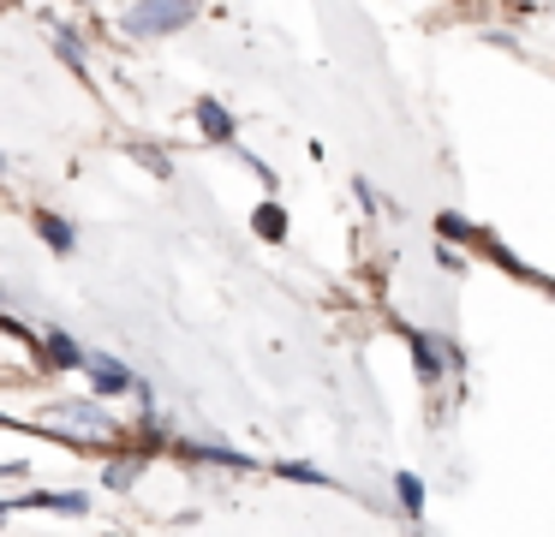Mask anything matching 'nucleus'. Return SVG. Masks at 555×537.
Returning <instances> with one entry per match:
<instances>
[{
    "label": "nucleus",
    "instance_id": "3",
    "mask_svg": "<svg viewBox=\"0 0 555 537\" xmlns=\"http://www.w3.org/2000/svg\"><path fill=\"white\" fill-rule=\"evenodd\" d=\"M13 508H49V513H85L90 496L85 489H25Z\"/></svg>",
    "mask_w": 555,
    "mask_h": 537
},
{
    "label": "nucleus",
    "instance_id": "8",
    "mask_svg": "<svg viewBox=\"0 0 555 537\" xmlns=\"http://www.w3.org/2000/svg\"><path fill=\"white\" fill-rule=\"evenodd\" d=\"M37 233H42V245H49L54 257H73V251H78V233H73V221H61V215H49V209L37 215Z\"/></svg>",
    "mask_w": 555,
    "mask_h": 537
},
{
    "label": "nucleus",
    "instance_id": "14",
    "mask_svg": "<svg viewBox=\"0 0 555 537\" xmlns=\"http://www.w3.org/2000/svg\"><path fill=\"white\" fill-rule=\"evenodd\" d=\"M281 477H293V484H328L323 472H311V465H281Z\"/></svg>",
    "mask_w": 555,
    "mask_h": 537
},
{
    "label": "nucleus",
    "instance_id": "13",
    "mask_svg": "<svg viewBox=\"0 0 555 537\" xmlns=\"http://www.w3.org/2000/svg\"><path fill=\"white\" fill-rule=\"evenodd\" d=\"M54 54H61V60H66V66H73V72H78V78H85V48H78V42H73V36H54Z\"/></svg>",
    "mask_w": 555,
    "mask_h": 537
},
{
    "label": "nucleus",
    "instance_id": "9",
    "mask_svg": "<svg viewBox=\"0 0 555 537\" xmlns=\"http://www.w3.org/2000/svg\"><path fill=\"white\" fill-rule=\"evenodd\" d=\"M251 221H257V233H263V239H275V245L287 239V209H281V203H257V215H251Z\"/></svg>",
    "mask_w": 555,
    "mask_h": 537
},
{
    "label": "nucleus",
    "instance_id": "7",
    "mask_svg": "<svg viewBox=\"0 0 555 537\" xmlns=\"http://www.w3.org/2000/svg\"><path fill=\"white\" fill-rule=\"evenodd\" d=\"M197 126H204V138H216V143H233V138H240L233 114L216 102V95H204V102H197Z\"/></svg>",
    "mask_w": 555,
    "mask_h": 537
},
{
    "label": "nucleus",
    "instance_id": "12",
    "mask_svg": "<svg viewBox=\"0 0 555 537\" xmlns=\"http://www.w3.org/2000/svg\"><path fill=\"white\" fill-rule=\"evenodd\" d=\"M395 489H400V501H406V513H418V508H424V484H418L412 472H400V477H395Z\"/></svg>",
    "mask_w": 555,
    "mask_h": 537
},
{
    "label": "nucleus",
    "instance_id": "1",
    "mask_svg": "<svg viewBox=\"0 0 555 537\" xmlns=\"http://www.w3.org/2000/svg\"><path fill=\"white\" fill-rule=\"evenodd\" d=\"M197 18V0H138L126 7V30L132 36H173Z\"/></svg>",
    "mask_w": 555,
    "mask_h": 537
},
{
    "label": "nucleus",
    "instance_id": "11",
    "mask_svg": "<svg viewBox=\"0 0 555 537\" xmlns=\"http://www.w3.org/2000/svg\"><path fill=\"white\" fill-rule=\"evenodd\" d=\"M138 472H144V460H114L108 465V489H132Z\"/></svg>",
    "mask_w": 555,
    "mask_h": 537
},
{
    "label": "nucleus",
    "instance_id": "5",
    "mask_svg": "<svg viewBox=\"0 0 555 537\" xmlns=\"http://www.w3.org/2000/svg\"><path fill=\"white\" fill-rule=\"evenodd\" d=\"M90 382H96V394H126V388H144V382H138L132 370L120 365V358H90Z\"/></svg>",
    "mask_w": 555,
    "mask_h": 537
},
{
    "label": "nucleus",
    "instance_id": "15",
    "mask_svg": "<svg viewBox=\"0 0 555 537\" xmlns=\"http://www.w3.org/2000/svg\"><path fill=\"white\" fill-rule=\"evenodd\" d=\"M7 513H13V501H0V520H7Z\"/></svg>",
    "mask_w": 555,
    "mask_h": 537
},
{
    "label": "nucleus",
    "instance_id": "4",
    "mask_svg": "<svg viewBox=\"0 0 555 537\" xmlns=\"http://www.w3.org/2000/svg\"><path fill=\"white\" fill-rule=\"evenodd\" d=\"M42 353H49V370H90L85 346H78L73 334H61V329H49V334H42Z\"/></svg>",
    "mask_w": 555,
    "mask_h": 537
},
{
    "label": "nucleus",
    "instance_id": "2",
    "mask_svg": "<svg viewBox=\"0 0 555 537\" xmlns=\"http://www.w3.org/2000/svg\"><path fill=\"white\" fill-rule=\"evenodd\" d=\"M54 430H61V436H78V442H114V436H120V424H114V418L102 412L96 400H85V406H61Z\"/></svg>",
    "mask_w": 555,
    "mask_h": 537
},
{
    "label": "nucleus",
    "instance_id": "6",
    "mask_svg": "<svg viewBox=\"0 0 555 537\" xmlns=\"http://www.w3.org/2000/svg\"><path fill=\"white\" fill-rule=\"evenodd\" d=\"M406 346H412V365H418V376L424 382H442V353H448V346H436L430 341V334H418V329H406Z\"/></svg>",
    "mask_w": 555,
    "mask_h": 537
},
{
    "label": "nucleus",
    "instance_id": "10",
    "mask_svg": "<svg viewBox=\"0 0 555 537\" xmlns=\"http://www.w3.org/2000/svg\"><path fill=\"white\" fill-rule=\"evenodd\" d=\"M436 233H442V239H472V245H478V239H483V227H472L466 215H454V209H448V215H436Z\"/></svg>",
    "mask_w": 555,
    "mask_h": 537
}]
</instances>
